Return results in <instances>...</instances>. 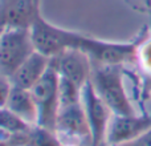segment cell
Returning <instances> with one entry per match:
<instances>
[{"label": "cell", "mask_w": 151, "mask_h": 146, "mask_svg": "<svg viewBox=\"0 0 151 146\" xmlns=\"http://www.w3.org/2000/svg\"><path fill=\"white\" fill-rule=\"evenodd\" d=\"M122 65H94L90 82L113 114H135L123 84Z\"/></svg>", "instance_id": "cell-1"}, {"label": "cell", "mask_w": 151, "mask_h": 146, "mask_svg": "<svg viewBox=\"0 0 151 146\" xmlns=\"http://www.w3.org/2000/svg\"><path fill=\"white\" fill-rule=\"evenodd\" d=\"M138 45V41H107L81 33L77 49L85 52L90 57L93 65H123L135 60Z\"/></svg>", "instance_id": "cell-2"}, {"label": "cell", "mask_w": 151, "mask_h": 146, "mask_svg": "<svg viewBox=\"0 0 151 146\" xmlns=\"http://www.w3.org/2000/svg\"><path fill=\"white\" fill-rule=\"evenodd\" d=\"M31 35L36 52L49 59L57 57L68 49H77L81 33L61 28L49 23L44 16H40L31 27Z\"/></svg>", "instance_id": "cell-3"}, {"label": "cell", "mask_w": 151, "mask_h": 146, "mask_svg": "<svg viewBox=\"0 0 151 146\" xmlns=\"http://www.w3.org/2000/svg\"><path fill=\"white\" fill-rule=\"evenodd\" d=\"M58 86L60 76L50 61L49 69L31 89L37 108V125L52 132H56V122L60 109Z\"/></svg>", "instance_id": "cell-4"}, {"label": "cell", "mask_w": 151, "mask_h": 146, "mask_svg": "<svg viewBox=\"0 0 151 146\" xmlns=\"http://www.w3.org/2000/svg\"><path fill=\"white\" fill-rule=\"evenodd\" d=\"M35 51L29 28H3L0 35V73L11 78Z\"/></svg>", "instance_id": "cell-5"}, {"label": "cell", "mask_w": 151, "mask_h": 146, "mask_svg": "<svg viewBox=\"0 0 151 146\" xmlns=\"http://www.w3.org/2000/svg\"><path fill=\"white\" fill-rule=\"evenodd\" d=\"M82 105L90 126L91 146L106 142V132L113 113L97 94L90 81L82 88Z\"/></svg>", "instance_id": "cell-6"}, {"label": "cell", "mask_w": 151, "mask_h": 146, "mask_svg": "<svg viewBox=\"0 0 151 146\" xmlns=\"http://www.w3.org/2000/svg\"><path fill=\"white\" fill-rule=\"evenodd\" d=\"M41 16V0H0V28H29Z\"/></svg>", "instance_id": "cell-7"}, {"label": "cell", "mask_w": 151, "mask_h": 146, "mask_svg": "<svg viewBox=\"0 0 151 146\" xmlns=\"http://www.w3.org/2000/svg\"><path fill=\"white\" fill-rule=\"evenodd\" d=\"M52 65L60 77L72 81L80 88H83L90 81L94 66L90 57L80 49H68L53 57Z\"/></svg>", "instance_id": "cell-8"}, {"label": "cell", "mask_w": 151, "mask_h": 146, "mask_svg": "<svg viewBox=\"0 0 151 146\" xmlns=\"http://www.w3.org/2000/svg\"><path fill=\"white\" fill-rule=\"evenodd\" d=\"M151 128V116H118L113 114L107 126L106 142L111 146H119L134 141Z\"/></svg>", "instance_id": "cell-9"}, {"label": "cell", "mask_w": 151, "mask_h": 146, "mask_svg": "<svg viewBox=\"0 0 151 146\" xmlns=\"http://www.w3.org/2000/svg\"><path fill=\"white\" fill-rule=\"evenodd\" d=\"M56 132L70 137H91L90 126H89L82 101L80 104L69 105L58 110Z\"/></svg>", "instance_id": "cell-10"}, {"label": "cell", "mask_w": 151, "mask_h": 146, "mask_svg": "<svg viewBox=\"0 0 151 146\" xmlns=\"http://www.w3.org/2000/svg\"><path fill=\"white\" fill-rule=\"evenodd\" d=\"M50 61L52 59L35 51L9 78L12 85L17 88L32 89L35 84L49 69Z\"/></svg>", "instance_id": "cell-11"}, {"label": "cell", "mask_w": 151, "mask_h": 146, "mask_svg": "<svg viewBox=\"0 0 151 146\" xmlns=\"http://www.w3.org/2000/svg\"><path fill=\"white\" fill-rule=\"evenodd\" d=\"M5 108L28 126L37 125V108L31 89L12 86Z\"/></svg>", "instance_id": "cell-12"}, {"label": "cell", "mask_w": 151, "mask_h": 146, "mask_svg": "<svg viewBox=\"0 0 151 146\" xmlns=\"http://www.w3.org/2000/svg\"><path fill=\"white\" fill-rule=\"evenodd\" d=\"M25 122L20 120L17 116L11 113L7 108H0V130L4 132H24L29 129Z\"/></svg>", "instance_id": "cell-13"}, {"label": "cell", "mask_w": 151, "mask_h": 146, "mask_svg": "<svg viewBox=\"0 0 151 146\" xmlns=\"http://www.w3.org/2000/svg\"><path fill=\"white\" fill-rule=\"evenodd\" d=\"M53 133L55 132L37 125V128L32 133H29L27 142L31 146H58V142L53 137Z\"/></svg>", "instance_id": "cell-14"}, {"label": "cell", "mask_w": 151, "mask_h": 146, "mask_svg": "<svg viewBox=\"0 0 151 146\" xmlns=\"http://www.w3.org/2000/svg\"><path fill=\"white\" fill-rule=\"evenodd\" d=\"M12 82L7 76L0 73V108H5L7 100L9 97V93L12 90Z\"/></svg>", "instance_id": "cell-15"}, {"label": "cell", "mask_w": 151, "mask_h": 146, "mask_svg": "<svg viewBox=\"0 0 151 146\" xmlns=\"http://www.w3.org/2000/svg\"><path fill=\"white\" fill-rule=\"evenodd\" d=\"M119 146H151V128L147 132H145L142 136L135 138L134 141H130L127 144H123Z\"/></svg>", "instance_id": "cell-16"}, {"label": "cell", "mask_w": 151, "mask_h": 146, "mask_svg": "<svg viewBox=\"0 0 151 146\" xmlns=\"http://www.w3.org/2000/svg\"><path fill=\"white\" fill-rule=\"evenodd\" d=\"M97 146H111V145H109L107 142H102V144H99V145H97Z\"/></svg>", "instance_id": "cell-17"}, {"label": "cell", "mask_w": 151, "mask_h": 146, "mask_svg": "<svg viewBox=\"0 0 151 146\" xmlns=\"http://www.w3.org/2000/svg\"><path fill=\"white\" fill-rule=\"evenodd\" d=\"M1 31H3V28H0V35H1Z\"/></svg>", "instance_id": "cell-18"}]
</instances>
